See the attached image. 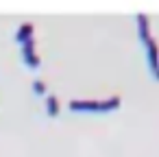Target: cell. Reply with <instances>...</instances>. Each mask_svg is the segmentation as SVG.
<instances>
[{"mask_svg":"<svg viewBox=\"0 0 159 157\" xmlns=\"http://www.w3.org/2000/svg\"><path fill=\"white\" fill-rule=\"evenodd\" d=\"M70 111L76 113H109V111H118L122 107V98L120 96H109V98H74L68 103Z\"/></svg>","mask_w":159,"mask_h":157,"instance_id":"1","label":"cell"},{"mask_svg":"<svg viewBox=\"0 0 159 157\" xmlns=\"http://www.w3.org/2000/svg\"><path fill=\"white\" fill-rule=\"evenodd\" d=\"M144 50H146V63H148V70L152 74L155 81H159V44L155 39L146 42L144 44Z\"/></svg>","mask_w":159,"mask_h":157,"instance_id":"2","label":"cell"},{"mask_svg":"<svg viewBox=\"0 0 159 157\" xmlns=\"http://www.w3.org/2000/svg\"><path fill=\"white\" fill-rule=\"evenodd\" d=\"M37 42H35V37L33 39H29L26 44H22V61H24V66L26 68H31V70H37L39 66H42V59H39V55H37Z\"/></svg>","mask_w":159,"mask_h":157,"instance_id":"3","label":"cell"},{"mask_svg":"<svg viewBox=\"0 0 159 157\" xmlns=\"http://www.w3.org/2000/svg\"><path fill=\"white\" fill-rule=\"evenodd\" d=\"M137 35H139L142 46H144L146 42H150V39H152V33H150V22H148V18H146L144 13H137Z\"/></svg>","mask_w":159,"mask_h":157,"instance_id":"4","label":"cell"},{"mask_svg":"<svg viewBox=\"0 0 159 157\" xmlns=\"http://www.w3.org/2000/svg\"><path fill=\"white\" fill-rule=\"evenodd\" d=\"M35 37V26L31 24V22H24V24H20V29L16 31V42L22 46V44H26L29 39H33Z\"/></svg>","mask_w":159,"mask_h":157,"instance_id":"5","label":"cell"},{"mask_svg":"<svg viewBox=\"0 0 159 157\" xmlns=\"http://www.w3.org/2000/svg\"><path fill=\"white\" fill-rule=\"evenodd\" d=\"M59 109H61L59 98H57L55 94H48V96H46V113H48L50 118H55V116L59 113Z\"/></svg>","mask_w":159,"mask_h":157,"instance_id":"6","label":"cell"},{"mask_svg":"<svg viewBox=\"0 0 159 157\" xmlns=\"http://www.w3.org/2000/svg\"><path fill=\"white\" fill-rule=\"evenodd\" d=\"M31 87H33V94H35V96H44V94H46V83H44L42 79H35Z\"/></svg>","mask_w":159,"mask_h":157,"instance_id":"7","label":"cell"}]
</instances>
